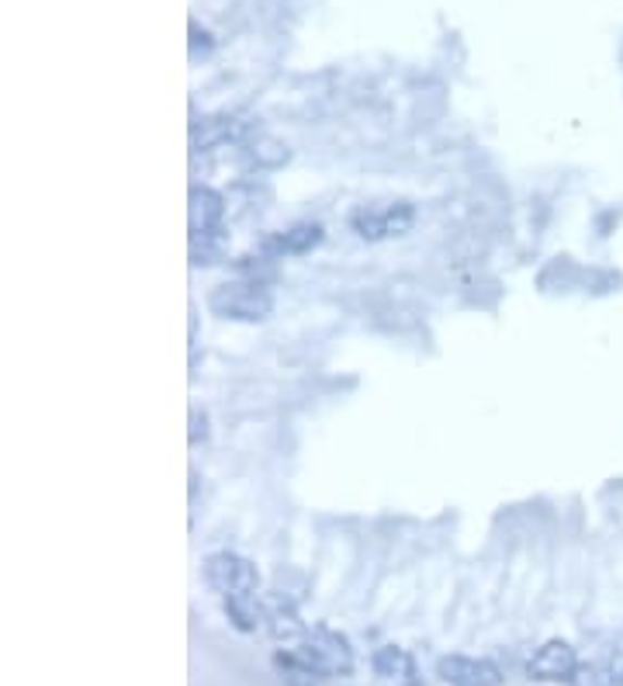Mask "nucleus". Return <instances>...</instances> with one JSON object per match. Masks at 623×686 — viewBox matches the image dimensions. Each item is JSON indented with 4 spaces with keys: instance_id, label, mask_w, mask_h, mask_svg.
I'll return each instance as SVG.
<instances>
[{
    "instance_id": "obj_1",
    "label": "nucleus",
    "mask_w": 623,
    "mask_h": 686,
    "mask_svg": "<svg viewBox=\"0 0 623 686\" xmlns=\"http://www.w3.org/2000/svg\"><path fill=\"white\" fill-rule=\"evenodd\" d=\"M222 219L225 201L212 187L191 191V254L195 264H212L219 243H222Z\"/></svg>"
},
{
    "instance_id": "obj_2",
    "label": "nucleus",
    "mask_w": 623,
    "mask_h": 686,
    "mask_svg": "<svg viewBox=\"0 0 623 686\" xmlns=\"http://www.w3.org/2000/svg\"><path fill=\"white\" fill-rule=\"evenodd\" d=\"M208 305H212V313L222 316V319L257 322V319L271 316L274 295H271L267 284H260V281H229V284H222V289L212 292Z\"/></svg>"
},
{
    "instance_id": "obj_3",
    "label": "nucleus",
    "mask_w": 623,
    "mask_h": 686,
    "mask_svg": "<svg viewBox=\"0 0 623 686\" xmlns=\"http://www.w3.org/2000/svg\"><path fill=\"white\" fill-rule=\"evenodd\" d=\"M204 583L215 589L222 600L229 597H253L260 576L253 562H247L242 555H233V551H215V555L204 559Z\"/></svg>"
},
{
    "instance_id": "obj_4",
    "label": "nucleus",
    "mask_w": 623,
    "mask_h": 686,
    "mask_svg": "<svg viewBox=\"0 0 623 686\" xmlns=\"http://www.w3.org/2000/svg\"><path fill=\"white\" fill-rule=\"evenodd\" d=\"M415 222V208L409 201H388V205H364L350 212V229L361 240H388L409 233Z\"/></svg>"
},
{
    "instance_id": "obj_5",
    "label": "nucleus",
    "mask_w": 623,
    "mask_h": 686,
    "mask_svg": "<svg viewBox=\"0 0 623 686\" xmlns=\"http://www.w3.org/2000/svg\"><path fill=\"white\" fill-rule=\"evenodd\" d=\"M295 652L306 659L319 676H350L353 673V652H350V641L336 632H315L306 645H298Z\"/></svg>"
},
{
    "instance_id": "obj_6",
    "label": "nucleus",
    "mask_w": 623,
    "mask_h": 686,
    "mask_svg": "<svg viewBox=\"0 0 623 686\" xmlns=\"http://www.w3.org/2000/svg\"><path fill=\"white\" fill-rule=\"evenodd\" d=\"M526 673L537 683H575L578 679V652L561 638L544 641L531 665H526Z\"/></svg>"
},
{
    "instance_id": "obj_7",
    "label": "nucleus",
    "mask_w": 623,
    "mask_h": 686,
    "mask_svg": "<svg viewBox=\"0 0 623 686\" xmlns=\"http://www.w3.org/2000/svg\"><path fill=\"white\" fill-rule=\"evenodd\" d=\"M437 673L447 686H499L502 670L488 659H471V656H444L437 662Z\"/></svg>"
},
{
    "instance_id": "obj_8",
    "label": "nucleus",
    "mask_w": 623,
    "mask_h": 686,
    "mask_svg": "<svg viewBox=\"0 0 623 686\" xmlns=\"http://www.w3.org/2000/svg\"><path fill=\"white\" fill-rule=\"evenodd\" d=\"M326 229L319 222H298L291 229H285V233H274L267 243H263V254L271 257H306L312 254L319 243H323Z\"/></svg>"
},
{
    "instance_id": "obj_9",
    "label": "nucleus",
    "mask_w": 623,
    "mask_h": 686,
    "mask_svg": "<svg viewBox=\"0 0 623 686\" xmlns=\"http://www.w3.org/2000/svg\"><path fill=\"white\" fill-rule=\"evenodd\" d=\"M242 132H247V122L229 119V114H222V119H204L201 125H195V149H215L225 143H236Z\"/></svg>"
},
{
    "instance_id": "obj_10",
    "label": "nucleus",
    "mask_w": 623,
    "mask_h": 686,
    "mask_svg": "<svg viewBox=\"0 0 623 686\" xmlns=\"http://www.w3.org/2000/svg\"><path fill=\"white\" fill-rule=\"evenodd\" d=\"M374 676H382V679H395V683H409V676H415V665L409 659L406 648H395V645H385V648H377L374 659ZM412 686V683H409Z\"/></svg>"
},
{
    "instance_id": "obj_11",
    "label": "nucleus",
    "mask_w": 623,
    "mask_h": 686,
    "mask_svg": "<svg viewBox=\"0 0 623 686\" xmlns=\"http://www.w3.org/2000/svg\"><path fill=\"white\" fill-rule=\"evenodd\" d=\"M274 665H277L281 679H285L288 686H315L319 679H323L298 652H277L274 656Z\"/></svg>"
},
{
    "instance_id": "obj_12",
    "label": "nucleus",
    "mask_w": 623,
    "mask_h": 686,
    "mask_svg": "<svg viewBox=\"0 0 623 686\" xmlns=\"http://www.w3.org/2000/svg\"><path fill=\"white\" fill-rule=\"evenodd\" d=\"M225 614L239 627V632H257V627L267 621V614L253 603V597H229L225 600Z\"/></svg>"
},
{
    "instance_id": "obj_13",
    "label": "nucleus",
    "mask_w": 623,
    "mask_h": 686,
    "mask_svg": "<svg viewBox=\"0 0 623 686\" xmlns=\"http://www.w3.org/2000/svg\"><path fill=\"white\" fill-rule=\"evenodd\" d=\"M250 160H253V167H263V170L281 167V163H288V146H281V143H257L253 152H250Z\"/></svg>"
},
{
    "instance_id": "obj_14",
    "label": "nucleus",
    "mask_w": 623,
    "mask_h": 686,
    "mask_svg": "<svg viewBox=\"0 0 623 686\" xmlns=\"http://www.w3.org/2000/svg\"><path fill=\"white\" fill-rule=\"evenodd\" d=\"M610 659H613L616 665H623V627H620V635H616V641H613V652H610Z\"/></svg>"
}]
</instances>
